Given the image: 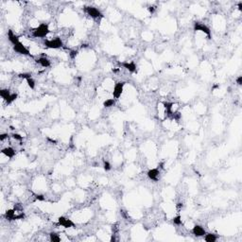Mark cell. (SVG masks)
Here are the masks:
<instances>
[{"mask_svg":"<svg viewBox=\"0 0 242 242\" xmlns=\"http://www.w3.org/2000/svg\"><path fill=\"white\" fill-rule=\"evenodd\" d=\"M85 12L91 18H94V19H99V18L103 17L101 11L96 7H91V6L85 7Z\"/></svg>","mask_w":242,"mask_h":242,"instance_id":"cell-3","label":"cell"},{"mask_svg":"<svg viewBox=\"0 0 242 242\" xmlns=\"http://www.w3.org/2000/svg\"><path fill=\"white\" fill-rule=\"evenodd\" d=\"M120 65H121V66H123L124 68H126L127 70H129L130 73H135V72H136V64L133 62L121 63Z\"/></svg>","mask_w":242,"mask_h":242,"instance_id":"cell-11","label":"cell"},{"mask_svg":"<svg viewBox=\"0 0 242 242\" xmlns=\"http://www.w3.org/2000/svg\"><path fill=\"white\" fill-rule=\"evenodd\" d=\"M124 85H125V82H124V81H119L115 85L114 91H113V96H114V97L115 100L119 99V97L121 96V95L123 93Z\"/></svg>","mask_w":242,"mask_h":242,"instance_id":"cell-5","label":"cell"},{"mask_svg":"<svg viewBox=\"0 0 242 242\" xmlns=\"http://www.w3.org/2000/svg\"><path fill=\"white\" fill-rule=\"evenodd\" d=\"M49 238H50L51 241H53V242H60L61 241V237L56 233H50Z\"/></svg>","mask_w":242,"mask_h":242,"instance_id":"cell-16","label":"cell"},{"mask_svg":"<svg viewBox=\"0 0 242 242\" xmlns=\"http://www.w3.org/2000/svg\"><path fill=\"white\" fill-rule=\"evenodd\" d=\"M12 45H14V50L16 52V53L21 54V55H26V56H31L29 50L20 41L14 44H12Z\"/></svg>","mask_w":242,"mask_h":242,"instance_id":"cell-4","label":"cell"},{"mask_svg":"<svg viewBox=\"0 0 242 242\" xmlns=\"http://www.w3.org/2000/svg\"><path fill=\"white\" fill-rule=\"evenodd\" d=\"M194 30H196V31H201V32H204V33H205L209 38L211 37V30L204 24L195 23V25H194Z\"/></svg>","mask_w":242,"mask_h":242,"instance_id":"cell-6","label":"cell"},{"mask_svg":"<svg viewBox=\"0 0 242 242\" xmlns=\"http://www.w3.org/2000/svg\"><path fill=\"white\" fill-rule=\"evenodd\" d=\"M11 96V94L9 89H1L0 90V96H1L5 101H7L10 99Z\"/></svg>","mask_w":242,"mask_h":242,"instance_id":"cell-14","label":"cell"},{"mask_svg":"<svg viewBox=\"0 0 242 242\" xmlns=\"http://www.w3.org/2000/svg\"><path fill=\"white\" fill-rule=\"evenodd\" d=\"M8 133H2L1 135H0V141L1 142H3L4 140H6V139H8Z\"/></svg>","mask_w":242,"mask_h":242,"instance_id":"cell-22","label":"cell"},{"mask_svg":"<svg viewBox=\"0 0 242 242\" xmlns=\"http://www.w3.org/2000/svg\"><path fill=\"white\" fill-rule=\"evenodd\" d=\"M1 153L5 155L6 157H8V158L11 159V158H14V155L16 154V150L12 147H6L1 149Z\"/></svg>","mask_w":242,"mask_h":242,"instance_id":"cell-8","label":"cell"},{"mask_svg":"<svg viewBox=\"0 0 242 242\" xmlns=\"http://www.w3.org/2000/svg\"><path fill=\"white\" fill-rule=\"evenodd\" d=\"M16 211L15 209H11L5 213V218L8 220H15L16 219Z\"/></svg>","mask_w":242,"mask_h":242,"instance_id":"cell-13","label":"cell"},{"mask_svg":"<svg viewBox=\"0 0 242 242\" xmlns=\"http://www.w3.org/2000/svg\"><path fill=\"white\" fill-rule=\"evenodd\" d=\"M17 96H18V95H17L16 93L11 94V96H10V99H9L7 101H6V103H7V105H10V104H11L14 101H15L16 99H17Z\"/></svg>","mask_w":242,"mask_h":242,"instance_id":"cell-19","label":"cell"},{"mask_svg":"<svg viewBox=\"0 0 242 242\" xmlns=\"http://www.w3.org/2000/svg\"><path fill=\"white\" fill-rule=\"evenodd\" d=\"M173 223L176 224V225H182V218H181V216L178 215L177 217H175L173 219Z\"/></svg>","mask_w":242,"mask_h":242,"instance_id":"cell-20","label":"cell"},{"mask_svg":"<svg viewBox=\"0 0 242 242\" xmlns=\"http://www.w3.org/2000/svg\"><path fill=\"white\" fill-rule=\"evenodd\" d=\"M50 32L48 25L45 23H42L38 26L36 29L32 30V36L34 38H44Z\"/></svg>","mask_w":242,"mask_h":242,"instance_id":"cell-1","label":"cell"},{"mask_svg":"<svg viewBox=\"0 0 242 242\" xmlns=\"http://www.w3.org/2000/svg\"><path fill=\"white\" fill-rule=\"evenodd\" d=\"M104 168H105V170H110L111 169V165H110V163L109 162H105L104 163Z\"/></svg>","mask_w":242,"mask_h":242,"instance_id":"cell-23","label":"cell"},{"mask_svg":"<svg viewBox=\"0 0 242 242\" xmlns=\"http://www.w3.org/2000/svg\"><path fill=\"white\" fill-rule=\"evenodd\" d=\"M217 239H218L217 235L214 234H205L204 235V240L206 242H216Z\"/></svg>","mask_w":242,"mask_h":242,"instance_id":"cell-15","label":"cell"},{"mask_svg":"<svg viewBox=\"0 0 242 242\" xmlns=\"http://www.w3.org/2000/svg\"><path fill=\"white\" fill-rule=\"evenodd\" d=\"M147 175L152 181L157 182L159 180V177H160V171H159L158 168H152V169H150V170L148 171Z\"/></svg>","mask_w":242,"mask_h":242,"instance_id":"cell-9","label":"cell"},{"mask_svg":"<svg viewBox=\"0 0 242 242\" xmlns=\"http://www.w3.org/2000/svg\"><path fill=\"white\" fill-rule=\"evenodd\" d=\"M12 138L15 139V140H17V141H19V142H22V141H23V136L19 135V134H17V133H14V134H12Z\"/></svg>","mask_w":242,"mask_h":242,"instance_id":"cell-21","label":"cell"},{"mask_svg":"<svg viewBox=\"0 0 242 242\" xmlns=\"http://www.w3.org/2000/svg\"><path fill=\"white\" fill-rule=\"evenodd\" d=\"M26 81H27V83H28V85H29V87L30 89H34L35 88V81H34V80L31 77L29 78H27Z\"/></svg>","mask_w":242,"mask_h":242,"instance_id":"cell-18","label":"cell"},{"mask_svg":"<svg viewBox=\"0 0 242 242\" xmlns=\"http://www.w3.org/2000/svg\"><path fill=\"white\" fill-rule=\"evenodd\" d=\"M44 44L45 45V47L47 48H51V49H58V48H61L63 47V41L60 37H55V38H52V39H49V40H47L44 41Z\"/></svg>","mask_w":242,"mask_h":242,"instance_id":"cell-2","label":"cell"},{"mask_svg":"<svg viewBox=\"0 0 242 242\" xmlns=\"http://www.w3.org/2000/svg\"><path fill=\"white\" fill-rule=\"evenodd\" d=\"M36 63L38 64H40L42 67H44V68H47V67H49L50 66V61L48 60V59L47 57H41V58H39L36 60Z\"/></svg>","mask_w":242,"mask_h":242,"instance_id":"cell-12","label":"cell"},{"mask_svg":"<svg viewBox=\"0 0 242 242\" xmlns=\"http://www.w3.org/2000/svg\"><path fill=\"white\" fill-rule=\"evenodd\" d=\"M59 221V224H60L61 226L64 227V228H71V227H73L75 224H74V222L72 221L71 219H67V218H65V217H60L58 219Z\"/></svg>","mask_w":242,"mask_h":242,"instance_id":"cell-7","label":"cell"},{"mask_svg":"<svg viewBox=\"0 0 242 242\" xmlns=\"http://www.w3.org/2000/svg\"><path fill=\"white\" fill-rule=\"evenodd\" d=\"M237 84H239V85H241V82H242V77L240 76L237 80Z\"/></svg>","mask_w":242,"mask_h":242,"instance_id":"cell-24","label":"cell"},{"mask_svg":"<svg viewBox=\"0 0 242 242\" xmlns=\"http://www.w3.org/2000/svg\"><path fill=\"white\" fill-rule=\"evenodd\" d=\"M192 233L195 234L196 237H204L206 231L204 230V228H202L200 225H195L192 229Z\"/></svg>","mask_w":242,"mask_h":242,"instance_id":"cell-10","label":"cell"},{"mask_svg":"<svg viewBox=\"0 0 242 242\" xmlns=\"http://www.w3.org/2000/svg\"><path fill=\"white\" fill-rule=\"evenodd\" d=\"M115 104V101L114 99H107L105 101H104L103 105H104V107H106V108H110V107L114 106Z\"/></svg>","mask_w":242,"mask_h":242,"instance_id":"cell-17","label":"cell"}]
</instances>
